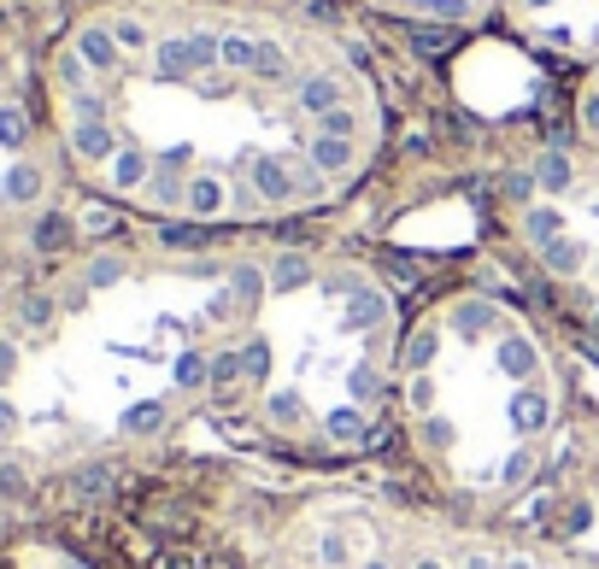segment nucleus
<instances>
[{
  "instance_id": "4",
  "label": "nucleus",
  "mask_w": 599,
  "mask_h": 569,
  "mask_svg": "<svg viewBox=\"0 0 599 569\" xmlns=\"http://www.w3.org/2000/svg\"><path fill=\"white\" fill-rule=\"evenodd\" d=\"M288 569H599V558L506 540L465 516L393 505H306L282 534Z\"/></svg>"
},
{
  "instance_id": "3",
  "label": "nucleus",
  "mask_w": 599,
  "mask_h": 569,
  "mask_svg": "<svg viewBox=\"0 0 599 569\" xmlns=\"http://www.w3.org/2000/svg\"><path fill=\"white\" fill-rule=\"evenodd\" d=\"M400 300L365 258L277 241L242 353V423L295 458H353L393 417Z\"/></svg>"
},
{
  "instance_id": "5",
  "label": "nucleus",
  "mask_w": 599,
  "mask_h": 569,
  "mask_svg": "<svg viewBox=\"0 0 599 569\" xmlns=\"http://www.w3.org/2000/svg\"><path fill=\"white\" fill-rule=\"evenodd\" d=\"M500 24L529 54L564 59L576 71L599 65V0H506Z\"/></svg>"
},
{
  "instance_id": "6",
  "label": "nucleus",
  "mask_w": 599,
  "mask_h": 569,
  "mask_svg": "<svg viewBox=\"0 0 599 569\" xmlns=\"http://www.w3.org/2000/svg\"><path fill=\"white\" fill-rule=\"evenodd\" d=\"M353 7L412 30H482L488 19H500L506 0H353Z\"/></svg>"
},
{
  "instance_id": "7",
  "label": "nucleus",
  "mask_w": 599,
  "mask_h": 569,
  "mask_svg": "<svg viewBox=\"0 0 599 569\" xmlns=\"http://www.w3.org/2000/svg\"><path fill=\"white\" fill-rule=\"evenodd\" d=\"M570 135L599 159V65L576 71V89H570Z\"/></svg>"
},
{
  "instance_id": "1",
  "label": "nucleus",
  "mask_w": 599,
  "mask_h": 569,
  "mask_svg": "<svg viewBox=\"0 0 599 569\" xmlns=\"http://www.w3.org/2000/svg\"><path fill=\"white\" fill-rule=\"evenodd\" d=\"M65 153L177 230H277L341 205L388 147L370 65L282 0H118L54 59Z\"/></svg>"
},
{
  "instance_id": "2",
  "label": "nucleus",
  "mask_w": 599,
  "mask_h": 569,
  "mask_svg": "<svg viewBox=\"0 0 599 569\" xmlns=\"http://www.w3.org/2000/svg\"><path fill=\"white\" fill-rule=\"evenodd\" d=\"M393 428L447 511L465 523L511 511L546 476L564 428L553 341L493 288L435 294L400 335Z\"/></svg>"
}]
</instances>
